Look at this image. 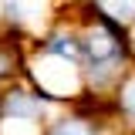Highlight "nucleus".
I'll return each mask as SVG.
<instances>
[{"label": "nucleus", "mask_w": 135, "mask_h": 135, "mask_svg": "<svg viewBox=\"0 0 135 135\" xmlns=\"http://www.w3.org/2000/svg\"><path fill=\"white\" fill-rule=\"evenodd\" d=\"M41 135H98V132H95L91 122H84V118H78V115H61V112H54Z\"/></svg>", "instance_id": "39448f33"}, {"label": "nucleus", "mask_w": 135, "mask_h": 135, "mask_svg": "<svg viewBox=\"0 0 135 135\" xmlns=\"http://www.w3.org/2000/svg\"><path fill=\"white\" fill-rule=\"evenodd\" d=\"M118 105H122V112L128 118H135V74H128L118 84Z\"/></svg>", "instance_id": "423d86ee"}, {"label": "nucleus", "mask_w": 135, "mask_h": 135, "mask_svg": "<svg viewBox=\"0 0 135 135\" xmlns=\"http://www.w3.org/2000/svg\"><path fill=\"white\" fill-rule=\"evenodd\" d=\"M54 0H0V34L17 41H34L51 24Z\"/></svg>", "instance_id": "7ed1b4c3"}, {"label": "nucleus", "mask_w": 135, "mask_h": 135, "mask_svg": "<svg viewBox=\"0 0 135 135\" xmlns=\"http://www.w3.org/2000/svg\"><path fill=\"white\" fill-rule=\"evenodd\" d=\"M95 10L101 20H108L115 27L135 24V0H95Z\"/></svg>", "instance_id": "20e7f679"}, {"label": "nucleus", "mask_w": 135, "mask_h": 135, "mask_svg": "<svg viewBox=\"0 0 135 135\" xmlns=\"http://www.w3.org/2000/svg\"><path fill=\"white\" fill-rule=\"evenodd\" d=\"M24 81L31 88H37L54 105L74 101L84 91L81 64L64 61V57H54V54H44L37 47H27V54H24Z\"/></svg>", "instance_id": "f257e3e1"}, {"label": "nucleus", "mask_w": 135, "mask_h": 135, "mask_svg": "<svg viewBox=\"0 0 135 135\" xmlns=\"http://www.w3.org/2000/svg\"><path fill=\"white\" fill-rule=\"evenodd\" d=\"M122 54L125 44L118 37L115 24L95 20L88 31H81V74L84 84L91 88H108L112 81L122 78Z\"/></svg>", "instance_id": "f03ea898"}]
</instances>
